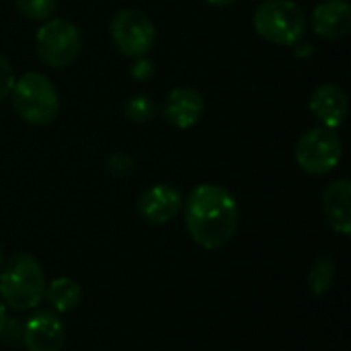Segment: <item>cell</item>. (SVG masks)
<instances>
[{"mask_svg":"<svg viewBox=\"0 0 351 351\" xmlns=\"http://www.w3.org/2000/svg\"><path fill=\"white\" fill-rule=\"evenodd\" d=\"M183 208L189 237L206 251L228 245L239 228V204L222 185H197L187 195Z\"/></svg>","mask_w":351,"mask_h":351,"instance_id":"6da1fadb","label":"cell"},{"mask_svg":"<svg viewBox=\"0 0 351 351\" xmlns=\"http://www.w3.org/2000/svg\"><path fill=\"white\" fill-rule=\"evenodd\" d=\"M335 278V261L331 257H321L313 263L308 274V288L315 296H323L329 292Z\"/></svg>","mask_w":351,"mask_h":351,"instance_id":"9a60e30c","label":"cell"},{"mask_svg":"<svg viewBox=\"0 0 351 351\" xmlns=\"http://www.w3.org/2000/svg\"><path fill=\"white\" fill-rule=\"evenodd\" d=\"M113 45L128 58L146 56L156 41V27L152 19L138 8L119 10L109 25Z\"/></svg>","mask_w":351,"mask_h":351,"instance_id":"52a82bcc","label":"cell"},{"mask_svg":"<svg viewBox=\"0 0 351 351\" xmlns=\"http://www.w3.org/2000/svg\"><path fill=\"white\" fill-rule=\"evenodd\" d=\"M45 278L39 261L29 253L12 255L0 269L2 304L12 311H31L43 300Z\"/></svg>","mask_w":351,"mask_h":351,"instance_id":"7a4b0ae2","label":"cell"},{"mask_svg":"<svg viewBox=\"0 0 351 351\" xmlns=\"http://www.w3.org/2000/svg\"><path fill=\"white\" fill-rule=\"evenodd\" d=\"M125 117L134 123H146L154 117V111H156V105L154 101L148 97V95H134L128 99L125 107Z\"/></svg>","mask_w":351,"mask_h":351,"instance_id":"2e32d148","label":"cell"},{"mask_svg":"<svg viewBox=\"0 0 351 351\" xmlns=\"http://www.w3.org/2000/svg\"><path fill=\"white\" fill-rule=\"evenodd\" d=\"M204 111L206 101L197 88L177 86L165 99L162 117L177 130H189L204 117Z\"/></svg>","mask_w":351,"mask_h":351,"instance_id":"30bf717a","label":"cell"},{"mask_svg":"<svg viewBox=\"0 0 351 351\" xmlns=\"http://www.w3.org/2000/svg\"><path fill=\"white\" fill-rule=\"evenodd\" d=\"M183 208V195L171 185H152L138 197V214L154 226L169 224Z\"/></svg>","mask_w":351,"mask_h":351,"instance_id":"9c48e42d","label":"cell"},{"mask_svg":"<svg viewBox=\"0 0 351 351\" xmlns=\"http://www.w3.org/2000/svg\"><path fill=\"white\" fill-rule=\"evenodd\" d=\"M4 327H6V308H4V304L0 302V335H2V331H4Z\"/></svg>","mask_w":351,"mask_h":351,"instance_id":"ffe728a7","label":"cell"},{"mask_svg":"<svg viewBox=\"0 0 351 351\" xmlns=\"http://www.w3.org/2000/svg\"><path fill=\"white\" fill-rule=\"evenodd\" d=\"M56 0H16V10L29 21H47L56 14Z\"/></svg>","mask_w":351,"mask_h":351,"instance_id":"e0dca14e","label":"cell"},{"mask_svg":"<svg viewBox=\"0 0 351 351\" xmlns=\"http://www.w3.org/2000/svg\"><path fill=\"white\" fill-rule=\"evenodd\" d=\"M43 298L56 308V313H72L82 300V288L70 278H58L45 284Z\"/></svg>","mask_w":351,"mask_h":351,"instance_id":"5bb4252c","label":"cell"},{"mask_svg":"<svg viewBox=\"0 0 351 351\" xmlns=\"http://www.w3.org/2000/svg\"><path fill=\"white\" fill-rule=\"evenodd\" d=\"M308 107H311V113L321 121V125L333 128V130H337L348 119V113H350L348 95L343 93V88L331 82H325L313 90Z\"/></svg>","mask_w":351,"mask_h":351,"instance_id":"8fae6325","label":"cell"},{"mask_svg":"<svg viewBox=\"0 0 351 351\" xmlns=\"http://www.w3.org/2000/svg\"><path fill=\"white\" fill-rule=\"evenodd\" d=\"M208 4H212V6H230V4H234L237 0H206Z\"/></svg>","mask_w":351,"mask_h":351,"instance_id":"44dd1931","label":"cell"},{"mask_svg":"<svg viewBox=\"0 0 351 351\" xmlns=\"http://www.w3.org/2000/svg\"><path fill=\"white\" fill-rule=\"evenodd\" d=\"M259 37L276 45H296L306 31V16L292 0H263L253 14Z\"/></svg>","mask_w":351,"mask_h":351,"instance_id":"277c9868","label":"cell"},{"mask_svg":"<svg viewBox=\"0 0 351 351\" xmlns=\"http://www.w3.org/2000/svg\"><path fill=\"white\" fill-rule=\"evenodd\" d=\"M313 31L321 39H341L351 29V6L348 0H323L313 10Z\"/></svg>","mask_w":351,"mask_h":351,"instance_id":"7c38bea8","label":"cell"},{"mask_svg":"<svg viewBox=\"0 0 351 351\" xmlns=\"http://www.w3.org/2000/svg\"><path fill=\"white\" fill-rule=\"evenodd\" d=\"M12 109L31 125H47L60 111V97L53 82L41 72H25L10 88Z\"/></svg>","mask_w":351,"mask_h":351,"instance_id":"3957f363","label":"cell"},{"mask_svg":"<svg viewBox=\"0 0 351 351\" xmlns=\"http://www.w3.org/2000/svg\"><path fill=\"white\" fill-rule=\"evenodd\" d=\"M14 84V74L8 64V60L0 53V101L10 95V88Z\"/></svg>","mask_w":351,"mask_h":351,"instance_id":"ac0fdd59","label":"cell"},{"mask_svg":"<svg viewBox=\"0 0 351 351\" xmlns=\"http://www.w3.org/2000/svg\"><path fill=\"white\" fill-rule=\"evenodd\" d=\"M66 327L51 311H37L23 327V346L27 351H62Z\"/></svg>","mask_w":351,"mask_h":351,"instance_id":"ba28073f","label":"cell"},{"mask_svg":"<svg viewBox=\"0 0 351 351\" xmlns=\"http://www.w3.org/2000/svg\"><path fill=\"white\" fill-rule=\"evenodd\" d=\"M343 156V144L333 128L317 125L300 136L294 148L296 165L313 177L329 175L337 169Z\"/></svg>","mask_w":351,"mask_h":351,"instance_id":"5b68a950","label":"cell"},{"mask_svg":"<svg viewBox=\"0 0 351 351\" xmlns=\"http://www.w3.org/2000/svg\"><path fill=\"white\" fill-rule=\"evenodd\" d=\"M35 47L39 60L49 68H66L70 66L82 47V35L78 27L68 19H47L37 29Z\"/></svg>","mask_w":351,"mask_h":351,"instance_id":"8992f818","label":"cell"},{"mask_svg":"<svg viewBox=\"0 0 351 351\" xmlns=\"http://www.w3.org/2000/svg\"><path fill=\"white\" fill-rule=\"evenodd\" d=\"M2 265H4V255H2V249H0V269H2Z\"/></svg>","mask_w":351,"mask_h":351,"instance_id":"7402d4cb","label":"cell"},{"mask_svg":"<svg viewBox=\"0 0 351 351\" xmlns=\"http://www.w3.org/2000/svg\"><path fill=\"white\" fill-rule=\"evenodd\" d=\"M130 74H132L136 80H148V78H152V74H154V64H152L150 60H146V56L136 58V62L132 64Z\"/></svg>","mask_w":351,"mask_h":351,"instance_id":"d6986e66","label":"cell"},{"mask_svg":"<svg viewBox=\"0 0 351 351\" xmlns=\"http://www.w3.org/2000/svg\"><path fill=\"white\" fill-rule=\"evenodd\" d=\"M323 212L329 226L348 237L351 232V183L348 179H337L329 183L323 191Z\"/></svg>","mask_w":351,"mask_h":351,"instance_id":"4fadbf2b","label":"cell"}]
</instances>
